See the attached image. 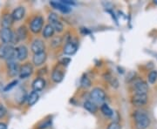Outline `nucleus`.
Instances as JSON below:
<instances>
[{"instance_id": "nucleus-11", "label": "nucleus", "mask_w": 157, "mask_h": 129, "mask_svg": "<svg viewBox=\"0 0 157 129\" xmlns=\"http://www.w3.org/2000/svg\"><path fill=\"white\" fill-rule=\"evenodd\" d=\"M78 50V44L76 42H73L70 40L69 42H67L64 46L63 51L66 55H73Z\"/></svg>"}, {"instance_id": "nucleus-9", "label": "nucleus", "mask_w": 157, "mask_h": 129, "mask_svg": "<svg viewBox=\"0 0 157 129\" xmlns=\"http://www.w3.org/2000/svg\"><path fill=\"white\" fill-rule=\"evenodd\" d=\"M148 101V97L147 94H136L132 97L131 99V102L135 107H142L144 105H146L147 102Z\"/></svg>"}, {"instance_id": "nucleus-5", "label": "nucleus", "mask_w": 157, "mask_h": 129, "mask_svg": "<svg viewBox=\"0 0 157 129\" xmlns=\"http://www.w3.org/2000/svg\"><path fill=\"white\" fill-rule=\"evenodd\" d=\"M13 37H14V32L11 28H1L0 40L4 45H11Z\"/></svg>"}, {"instance_id": "nucleus-36", "label": "nucleus", "mask_w": 157, "mask_h": 129, "mask_svg": "<svg viewBox=\"0 0 157 129\" xmlns=\"http://www.w3.org/2000/svg\"><path fill=\"white\" fill-rule=\"evenodd\" d=\"M81 32H83L85 34H89L90 32L86 28H81Z\"/></svg>"}, {"instance_id": "nucleus-15", "label": "nucleus", "mask_w": 157, "mask_h": 129, "mask_svg": "<svg viewBox=\"0 0 157 129\" xmlns=\"http://www.w3.org/2000/svg\"><path fill=\"white\" fill-rule=\"evenodd\" d=\"M25 9L23 6H18L17 8H15L11 13V17L14 21L21 20L23 17H25Z\"/></svg>"}, {"instance_id": "nucleus-26", "label": "nucleus", "mask_w": 157, "mask_h": 129, "mask_svg": "<svg viewBox=\"0 0 157 129\" xmlns=\"http://www.w3.org/2000/svg\"><path fill=\"white\" fill-rule=\"evenodd\" d=\"M80 85H81L82 88L86 89V88L91 87L92 82H91V80H90V79L87 76H83V77L81 78V79H80Z\"/></svg>"}, {"instance_id": "nucleus-23", "label": "nucleus", "mask_w": 157, "mask_h": 129, "mask_svg": "<svg viewBox=\"0 0 157 129\" xmlns=\"http://www.w3.org/2000/svg\"><path fill=\"white\" fill-rule=\"evenodd\" d=\"M101 111L103 115H105L106 117H108V118H111L114 114V112L113 111L112 109H111V107H109L107 104H103L101 106Z\"/></svg>"}, {"instance_id": "nucleus-19", "label": "nucleus", "mask_w": 157, "mask_h": 129, "mask_svg": "<svg viewBox=\"0 0 157 129\" xmlns=\"http://www.w3.org/2000/svg\"><path fill=\"white\" fill-rule=\"evenodd\" d=\"M64 79V73L63 71L57 68V69H54L52 71V79L54 83H60L62 80Z\"/></svg>"}, {"instance_id": "nucleus-3", "label": "nucleus", "mask_w": 157, "mask_h": 129, "mask_svg": "<svg viewBox=\"0 0 157 129\" xmlns=\"http://www.w3.org/2000/svg\"><path fill=\"white\" fill-rule=\"evenodd\" d=\"M44 22H45V20L42 16H39V15L35 16L30 22V25H29L30 31L34 34L39 33L43 30Z\"/></svg>"}, {"instance_id": "nucleus-13", "label": "nucleus", "mask_w": 157, "mask_h": 129, "mask_svg": "<svg viewBox=\"0 0 157 129\" xmlns=\"http://www.w3.org/2000/svg\"><path fill=\"white\" fill-rule=\"evenodd\" d=\"M46 59H47V54L45 51L36 53V54H33V63L35 66H40L45 64Z\"/></svg>"}, {"instance_id": "nucleus-10", "label": "nucleus", "mask_w": 157, "mask_h": 129, "mask_svg": "<svg viewBox=\"0 0 157 129\" xmlns=\"http://www.w3.org/2000/svg\"><path fill=\"white\" fill-rule=\"evenodd\" d=\"M16 49V59L18 61H25L28 58V48L25 45H21Z\"/></svg>"}, {"instance_id": "nucleus-25", "label": "nucleus", "mask_w": 157, "mask_h": 129, "mask_svg": "<svg viewBox=\"0 0 157 129\" xmlns=\"http://www.w3.org/2000/svg\"><path fill=\"white\" fill-rule=\"evenodd\" d=\"M50 25L52 26V28L54 29V31L56 32L59 33V32H62L64 31V25H63V24L59 20H57L55 22L50 24Z\"/></svg>"}, {"instance_id": "nucleus-31", "label": "nucleus", "mask_w": 157, "mask_h": 129, "mask_svg": "<svg viewBox=\"0 0 157 129\" xmlns=\"http://www.w3.org/2000/svg\"><path fill=\"white\" fill-rule=\"evenodd\" d=\"M57 20H59L58 15H57L56 13H54V12H51L50 14L48 15V22H49V24L55 22Z\"/></svg>"}, {"instance_id": "nucleus-17", "label": "nucleus", "mask_w": 157, "mask_h": 129, "mask_svg": "<svg viewBox=\"0 0 157 129\" xmlns=\"http://www.w3.org/2000/svg\"><path fill=\"white\" fill-rule=\"evenodd\" d=\"M50 5L52 6L54 9L59 10V11H60L61 12H63V13H68V12H70V11H71V8H70V6H66V5H64L61 1H60V2L52 1V2H50Z\"/></svg>"}, {"instance_id": "nucleus-12", "label": "nucleus", "mask_w": 157, "mask_h": 129, "mask_svg": "<svg viewBox=\"0 0 157 129\" xmlns=\"http://www.w3.org/2000/svg\"><path fill=\"white\" fill-rule=\"evenodd\" d=\"M19 69L20 66L16 61L7 62V71H8V74L11 77H16L17 75H18Z\"/></svg>"}, {"instance_id": "nucleus-6", "label": "nucleus", "mask_w": 157, "mask_h": 129, "mask_svg": "<svg viewBox=\"0 0 157 129\" xmlns=\"http://www.w3.org/2000/svg\"><path fill=\"white\" fill-rule=\"evenodd\" d=\"M133 87L136 94H147L148 92V85L142 79L134 80Z\"/></svg>"}, {"instance_id": "nucleus-34", "label": "nucleus", "mask_w": 157, "mask_h": 129, "mask_svg": "<svg viewBox=\"0 0 157 129\" xmlns=\"http://www.w3.org/2000/svg\"><path fill=\"white\" fill-rule=\"evenodd\" d=\"M70 62H71V59L70 58H67V57H65L62 59H60V64H61L62 66H67L68 65L70 64Z\"/></svg>"}, {"instance_id": "nucleus-27", "label": "nucleus", "mask_w": 157, "mask_h": 129, "mask_svg": "<svg viewBox=\"0 0 157 129\" xmlns=\"http://www.w3.org/2000/svg\"><path fill=\"white\" fill-rule=\"evenodd\" d=\"M52 126V120L50 119H47L43 121H41L38 126V129H47L50 127Z\"/></svg>"}, {"instance_id": "nucleus-24", "label": "nucleus", "mask_w": 157, "mask_h": 129, "mask_svg": "<svg viewBox=\"0 0 157 129\" xmlns=\"http://www.w3.org/2000/svg\"><path fill=\"white\" fill-rule=\"evenodd\" d=\"M27 97H28V95L26 94V93H25V91H23V92L20 91V93H19L17 94V97H16L17 103H18L19 105L24 104L25 101H27Z\"/></svg>"}, {"instance_id": "nucleus-29", "label": "nucleus", "mask_w": 157, "mask_h": 129, "mask_svg": "<svg viewBox=\"0 0 157 129\" xmlns=\"http://www.w3.org/2000/svg\"><path fill=\"white\" fill-rule=\"evenodd\" d=\"M17 83H18V81H17V80H13V81L10 82L9 84H7L6 86H5V88H4V92L6 93V92L11 91V89H13V88L17 85Z\"/></svg>"}, {"instance_id": "nucleus-16", "label": "nucleus", "mask_w": 157, "mask_h": 129, "mask_svg": "<svg viewBox=\"0 0 157 129\" xmlns=\"http://www.w3.org/2000/svg\"><path fill=\"white\" fill-rule=\"evenodd\" d=\"M14 20L11 17V14L6 13L1 17V26L2 28H11V25L13 24Z\"/></svg>"}, {"instance_id": "nucleus-33", "label": "nucleus", "mask_w": 157, "mask_h": 129, "mask_svg": "<svg viewBox=\"0 0 157 129\" xmlns=\"http://www.w3.org/2000/svg\"><path fill=\"white\" fill-rule=\"evenodd\" d=\"M107 129H121V127L117 121H113L107 126Z\"/></svg>"}, {"instance_id": "nucleus-30", "label": "nucleus", "mask_w": 157, "mask_h": 129, "mask_svg": "<svg viewBox=\"0 0 157 129\" xmlns=\"http://www.w3.org/2000/svg\"><path fill=\"white\" fill-rule=\"evenodd\" d=\"M61 43H62L61 37L58 36V37H55V38H53V39H52L51 44H52V45L53 47H58V46L60 45Z\"/></svg>"}, {"instance_id": "nucleus-20", "label": "nucleus", "mask_w": 157, "mask_h": 129, "mask_svg": "<svg viewBox=\"0 0 157 129\" xmlns=\"http://www.w3.org/2000/svg\"><path fill=\"white\" fill-rule=\"evenodd\" d=\"M54 32H55L54 29L52 28V26L50 24H48V25H45L44 29L42 30V36L44 39H50V38L53 37Z\"/></svg>"}, {"instance_id": "nucleus-21", "label": "nucleus", "mask_w": 157, "mask_h": 129, "mask_svg": "<svg viewBox=\"0 0 157 129\" xmlns=\"http://www.w3.org/2000/svg\"><path fill=\"white\" fill-rule=\"evenodd\" d=\"M83 107L86 111H88L91 113H96L98 111V107L96 106V104L94 101H86L83 103Z\"/></svg>"}, {"instance_id": "nucleus-1", "label": "nucleus", "mask_w": 157, "mask_h": 129, "mask_svg": "<svg viewBox=\"0 0 157 129\" xmlns=\"http://www.w3.org/2000/svg\"><path fill=\"white\" fill-rule=\"evenodd\" d=\"M134 119L135 122L136 129H147L150 125V119L147 116L146 112L137 110L134 113Z\"/></svg>"}, {"instance_id": "nucleus-32", "label": "nucleus", "mask_w": 157, "mask_h": 129, "mask_svg": "<svg viewBox=\"0 0 157 129\" xmlns=\"http://www.w3.org/2000/svg\"><path fill=\"white\" fill-rule=\"evenodd\" d=\"M7 114V110H6V107L0 103V119H4L6 117V115Z\"/></svg>"}, {"instance_id": "nucleus-7", "label": "nucleus", "mask_w": 157, "mask_h": 129, "mask_svg": "<svg viewBox=\"0 0 157 129\" xmlns=\"http://www.w3.org/2000/svg\"><path fill=\"white\" fill-rule=\"evenodd\" d=\"M33 73V66L31 63H25L20 66L19 69V78L20 79H27Z\"/></svg>"}, {"instance_id": "nucleus-35", "label": "nucleus", "mask_w": 157, "mask_h": 129, "mask_svg": "<svg viewBox=\"0 0 157 129\" xmlns=\"http://www.w3.org/2000/svg\"><path fill=\"white\" fill-rule=\"evenodd\" d=\"M0 129H7V125L4 122H0Z\"/></svg>"}, {"instance_id": "nucleus-22", "label": "nucleus", "mask_w": 157, "mask_h": 129, "mask_svg": "<svg viewBox=\"0 0 157 129\" xmlns=\"http://www.w3.org/2000/svg\"><path fill=\"white\" fill-rule=\"evenodd\" d=\"M39 99V94L38 92H35V91H33L27 97V103H28V106L32 107L35 105Z\"/></svg>"}, {"instance_id": "nucleus-4", "label": "nucleus", "mask_w": 157, "mask_h": 129, "mask_svg": "<svg viewBox=\"0 0 157 129\" xmlns=\"http://www.w3.org/2000/svg\"><path fill=\"white\" fill-rule=\"evenodd\" d=\"M90 97L94 103H102L106 101V93L100 87H95L91 91Z\"/></svg>"}, {"instance_id": "nucleus-37", "label": "nucleus", "mask_w": 157, "mask_h": 129, "mask_svg": "<svg viewBox=\"0 0 157 129\" xmlns=\"http://www.w3.org/2000/svg\"><path fill=\"white\" fill-rule=\"evenodd\" d=\"M154 3H155V5H156L157 6V0H155V1H154Z\"/></svg>"}, {"instance_id": "nucleus-8", "label": "nucleus", "mask_w": 157, "mask_h": 129, "mask_svg": "<svg viewBox=\"0 0 157 129\" xmlns=\"http://www.w3.org/2000/svg\"><path fill=\"white\" fill-rule=\"evenodd\" d=\"M45 50V42L42 40L36 39L32 42L31 45V51L33 52V54L36 53H40V52H44Z\"/></svg>"}, {"instance_id": "nucleus-18", "label": "nucleus", "mask_w": 157, "mask_h": 129, "mask_svg": "<svg viewBox=\"0 0 157 129\" xmlns=\"http://www.w3.org/2000/svg\"><path fill=\"white\" fill-rule=\"evenodd\" d=\"M16 37L17 38L18 41H24L25 40H26L27 35H28V31L27 28L25 25H21L17 28V32H15Z\"/></svg>"}, {"instance_id": "nucleus-14", "label": "nucleus", "mask_w": 157, "mask_h": 129, "mask_svg": "<svg viewBox=\"0 0 157 129\" xmlns=\"http://www.w3.org/2000/svg\"><path fill=\"white\" fill-rule=\"evenodd\" d=\"M45 85H46V82H45V79L39 77V78H37L33 81L32 88H33V91L39 93V92H41L42 90L45 88Z\"/></svg>"}, {"instance_id": "nucleus-28", "label": "nucleus", "mask_w": 157, "mask_h": 129, "mask_svg": "<svg viewBox=\"0 0 157 129\" xmlns=\"http://www.w3.org/2000/svg\"><path fill=\"white\" fill-rule=\"evenodd\" d=\"M147 79H148V82L150 84H154L155 83L157 80V71L155 70H153L150 73H148V76H147Z\"/></svg>"}, {"instance_id": "nucleus-2", "label": "nucleus", "mask_w": 157, "mask_h": 129, "mask_svg": "<svg viewBox=\"0 0 157 129\" xmlns=\"http://www.w3.org/2000/svg\"><path fill=\"white\" fill-rule=\"evenodd\" d=\"M0 58L7 62L16 60V49L12 45H4L0 48Z\"/></svg>"}]
</instances>
